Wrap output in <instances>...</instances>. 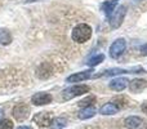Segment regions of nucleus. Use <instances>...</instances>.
<instances>
[{"instance_id": "7", "label": "nucleus", "mask_w": 147, "mask_h": 129, "mask_svg": "<svg viewBox=\"0 0 147 129\" xmlns=\"http://www.w3.org/2000/svg\"><path fill=\"white\" fill-rule=\"evenodd\" d=\"M92 72H93V70L81 71V72H78V74H72V75H70L69 78L66 79V81L67 83H71V84L81 83V81H84V80H88V79L92 76Z\"/></svg>"}, {"instance_id": "14", "label": "nucleus", "mask_w": 147, "mask_h": 129, "mask_svg": "<svg viewBox=\"0 0 147 129\" xmlns=\"http://www.w3.org/2000/svg\"><path fill=\"white\" fill-rule=\"evenodd\" d=\"M96 114H97V110L94 109L93 106H89V107H83V110L79 112L78 116H79V119H81V120H86V119L93 118Z\"/></svg>"}, {"instance_id": "2", "label": "nucleus", "mask_w": 147, "mask_h": 129, "mask_svg": "<svg viewBox=\"0 0 147 129\" xmlns=\"http://www.w3.org/2000/svg\"><path fill=\"white\" fill-rule=\"evenodd\" d=\"M89 91H90V88H89L88 85H84V84L72 85V86H70V88L65 89V91L62 92V98H63L65 101H70V99L75 98V97H78V96L88 93Z\"/></svg>"}, {"instance_id": "10", "label": "nucleus", "mask_w": 147, "mask_h": 129, "mask_svg": "<svg viewBox=\"0 0 147 129\" xmlns=\"http://www.w3.org/2000/svg\"><path fill=\"white\" fill-rule=\"evenodd\" d=\"M147 81L143 79H134V80L129 81V91L132 93H140L146 88Z\"/></svg>"}, {"instance_id": "9", "label": "nucleus", "mask_w": 147, "mask_h": 129, "mask_svg": "<svg viewBox=\"0 0 147 129\" xmlns=\"http://www.w3.org/2000/svg\"><path fill=\"white\" fill-rule=\"evenodd\" d=\"M128 84H129V80L127 78H116L110 81V88L115 92H121L127 88Z\"/></svg>"}, {"instance_id": "25", "label": "nucleus", "mask_w": 147, "mask_h": 129, "mask_svg": "<svg viewBox=\"0 0 147 129\" xmlns=\"http://www.w3.org/2000/svg\"><path fill=\"white\" fill-rule=\"evenodd\" d=\"M1 116H3V110L0 109V118H1Z\"/></svg>"}, {"instance_id": "5", "label": "nucleus", "mask_w": 147, "mask_h": 129, "mask_svg": "<svg viewBox=\"0 0 147 129\" xmlns=\"http://www.w3.org/2000/svg\"><path fill=\"white\" fill-rule=\"evenodd\" d=\"M28 115H30V107L26 103H18L13 109V116L18 122H22V120L27 119Z\"/></svg>"}, {"instance_id": "15", "label": "nucleus", "mask_w": 147, "mask_h": 129, "mask_svg": "<svg viewBox=\"0 0 147 129\" xmlns=\"http://www.w3.org/2000/svg\"><path fill=\"white\" fill-rule=\"evenodd\" d=\"M117 1H119V0H109V1L103 3V4H102V10H103L105 14L111 16L112 12L115 10V8H116Z\"/></svg>"}, {"instance_id": "17", "label": "nucleus", "mask_w": 147, "mask_h": 129, "mask_svg": "<svg viewBox=\"0 0 147 129\" xmlns=\"http://www.w3.org/2000/svg\"><path fill=\"white\" fill-rule=\"evenodd\" d=\"M67 124V120L65 118H56L51 122L49 124V128L51 129H63Z\"/></svg>"}, {"instance_id": "24", "label": "nucleus", "mask_w": 147, "mask_h": 129, "mask_svg": "<svg viewBox=\"0 0 147 129\" xmlns=\"http://www.w3.org/2000/svg\"><path fill=\"white\" fill-rule=\"evenodd\" d=\"M17 129H32L31 127H26V125H22V127H18Z\"/></svg>"}, {"instance_id": "18", "label": "nucleus", "mask_w": 147, "mask_h": 129, "mask_svg": "<svg viewBox=\"0 0 147 129\" xmlns=\"http://www.w3.org/2000/svg\"><path fill=\"white\" fill-rule=\"evenodd\" d=\"M129 71L128 70H124V68H110V70H106L103 71L102 75L105 76H114V75H120V74H128Z\"/></svg>"}, {"instance_id": "1", "label": "nucleus", "mask_w": 147, "mask_h": 129, "mask_svg": "<svg viewBox=\"0 0 147 129\" xmlns=\"http://www.w3.org/2000/svg\"><path fill=\"white\" fill-rule=\"evenodd\" d=\"M92 27L86 23H79L78 26H75L71 32V38L76 43H85L90 39L92 36Z\"/></svg>"}, {"instance_id": "11", "label": "nucleus", "mask_w": 147, "mask_h": 129, "mask_svg": "<svg viewBox=\"0 0 147 129\" xmlns=\"http://www.w3.org/2000/svg\"><path fill=\"white\" fill-rule=\"evenodd\" d=\"M143 120L140 116H129L124 120V124L128 129H140L142 127Z\"/></svg>"}, {"instance_id": "8", "label": "nucleus", "mask_w": 147, "mask_h": 129, "mask_svg": "<svg viewBox=\"0 0 147 129\" xmlns=\"http://www.w3.org/2000/svg\"><path fill=\"white\" fill-rule=\"evenodd\" d=\"M52 120L53 119H52L51 112L43 111V112H39V114H36L35 116H34V122H35L39 127H49Z\"/></svg>"}, {"instance_id": "21", "label": "nucleus", "mask_w": 147, "mask_h": 129, "mask_svg": "<svg viewBox=\"0 0 147 129\" xmlns=\"http://www.w3.org/2000/svg\"><path fill=\"white\" fill-rule=\"evenodd\" d=\"M0 129H13V123L9 119L0 120Z\"/></svg>"}, {"instance_id": "22", "label": "nucleus", "mask_w": 147, "mask_h": 129, "mask_svg": "<svg viewBox=\"0 0 147 129\" xmlns=\"http://www.w3.org/2000/svg\"><path fill=\"white\" fill-rule=\"evenodd\" d=\"M141 53H142L143 56H147V44L141 47Z\"/></svg>"}, {"instance_id": "12", "label": "nucleus", "mask_w": 147, "mask_h": 129, "mask_svg": "<svg viewBox=\"0 0 147 129\" xmlns=\"http://www.w3.org/2000/svg\"><path fill=\"white\" fill-rule=\"evenodd\" d=\"M117 111H119V106L112 103V102L105 103L103 106L101 107V110H99V112H101L102 115H115Z\"/></svg>"}, {"instance_id": "23", "label": "nucleus", "mask_w": 147, "mask_h": 129, "mask_svg": "<svg viewBox=\"0 0 147 129\" xmlns=\"http://www.w3.org/2000/svg\"><path fill=\"white\" fill-rule=\"evenodd\" d=\"M141 109H142V111L145 112V114H147V101H146L145 103L142 105V107H141Z\"/></svg>"}, {"instance_id": "4", "label": "nucleus", "mask_w": 147, "mask_h": 129, "mask_svg": "<svg viewBox=\"0 0 147 129\" xmlns=\"http://www.w3.org/2000/svg\"><path fill=\"white\" fill-rule=\"evenodd\" d=\"M125 48H127V41H125V39H123V38L116 39V40L111 44V47H110V57H111V58H119V57L124 53Z\"/></svg>"}, {"instance_id": "13", "label": "nucleus", "mask_w": 147, "mask_h": 129, "mask_svg": "<svg viewBox=\"0 0 147 129\" xmlns=\"http://www.w3.org/2000/svg\"><path fill=\"white\" fill-rule=\"evenodd\" d=\"M36 74H38V76L40 79L49 78V76H51V74H52V68H51V66H49V63H47V62L41 63L38 67V71H36Z\"/></svg>"}, {"instance_id": "26", "label": "nucleus", "mask_w": 147, "mask_h": 129, "mask_svg": "<svg viewBox=\"0 0 147 129\" xmlns=\"http://www.w3.org/2000/svg\"><path fill=\"white\" fill-rule=\"evenodd\" d=\"M138 1H140V0H138Z\"/></svg>"}, {"instance_id": "20", "label": "nucleus", "mask_w": 147, "mask_h": 129, "mask_svg": "<svg viewBox=\"0 0 147 129\" xmlns=\"http://www.w3.org/2000/svg\"><path fill=\"white\" fill-rule=\"evenodd\" d=\"M103 59H105L103 54H98V56H96V57H93V58L89 59V61H88V66H90V67L97 66V65L101 63V62H103Z\"/></svg>"}, {"instance_id": "6", "label": "nucleus", "mask_w": 147, "mask_h": 129, "mask_svg": "<svg viewBox=\"0 0 147 129\" xmlns=\"http://www.w3.org/2000/svg\"><path fill=\"white\" fill-rule=\"evenodd\" d=\"M53 97L49 93H44V92H39V93H35L32 97H31V102H32L35 106H44V105H48L52 102Z\"/></svg>"}, {"instance_id": "19", "label": "nucleus", "mask_w": 147, "mask_h": 129, "mask_svg": "<svg viewBox=\"0 0 147 129\" xmlns=\"http://www.w3.org/2000/svg\"><path fill=\"white\" fill-rule=\"evenodd\" d=\"M93 103H96V97L94 96H88L86 98L81 99L78 105L80 107H89V106H93Z\"/></svg>"}, {"instance_id": "16", "label": "nucleus", "mask_w": 147, "mask_h": 129, "mask_svg": "<svg viewBox=\"0 0 147 129\" xmlns=\"http://www.w3.org/2000/svg\"><path fill=\"white\" fill-rule=\"evenodd\" d=\"M12 34L7 28H0V44L1 45H9L12 43Z\"/></svg>"}, {"instance_id": "3", "label": "nucleus", "mask_w": 147, "mask_h": 129, "mask_svg": "<svg viewBox=\"0 0 147 129\" xmlns=\"http://www.w3.org/2000/svg\"><path fill=\"white\" fill-rule=\"evenodd\" d=\"M125 16H127V7L125 5H120L116 7L115 10L112 12L111 18H110V26L112 28H119L121 26L123 21H124Z\"/></svg>"}]
</instances>
